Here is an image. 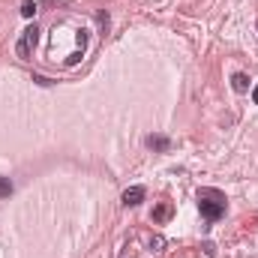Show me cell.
Listing matches in <instances>:
<instances>
[{
  "mask_svg": "<svg viewBox=\"0 0 258 258\" xmlns=\"http://www.w3.org/2000/svg\"><path fill=\"white\" fill-rule=\"evenodd\" d=\"M231 87H234V93H246V90H249V75L234 72V75H231Z\"/></svg>",
  "mask_w": 258,
  "mask_h": 258,
  "instance_id": "5",
  "label": "cell"
},
{
  "mask_svg": "<svg viewBox=\"0 0 258 258\" xmlns=\"http://www.w3.org/2000/svg\"><path fill=\"white\" fill-rule=\"evenodd\" d=\"M144 186H129L126 192L120 195V201H123V204H126V207H138V204H141V201H144Z\"/></svg>",
  "mask_w": 258,
  "mask_h": 258,
  "instance_id": "3",
  "label": "cell"
},
{
  "mask_svg": "<svg viewBox=\"0 0 258 258\" xmlns=\"http://www.w3.org/2000/svg\"><path fill=\"white\" fill-rule=\"evenodd\" d=\"M36 42H39V27H36V24H30V27L21 33V39L15 42V54H18L21 60H30V57H33Z\"/></svg>",
  "mask_w": 258,
  "mask_h": 258,
  "instance_id": "2",
  "label": "cell"
},
{
  "mask_svg": "<svg viewBox=\"0 0 258 258\" xmlns=\"http://www.w3.org/2000/svg\"><path fill=\"white\" fill-rule=\"evenodd\" d=\"M150 150H156V153H165L168 147H171V138L168 135H147V141H144Z\"/></svg>",
  "mask_w": 258,
  "mask_h": 258,
  "instance_id": "4",
  "label": "cell"
},
{
  "mask_svg": "<svg viewBox=\"0 0 258 258\" xmlns=\"http://www.w3.org/2000/svg\"><path fill=\"white\" fill-rule=\"evenodd\" d=\"M9 195H12V180L0 177V198H9Z\"/></svg>",
  "mask_w": 258,
  "mask_h": 258,
  "instance_id": "6",
  "label": "cell"
},
{
  "mask_svg": "<svg viewBox=\"0 0 258 258\" xmlns=\"http://www.w3.org/2000/svg\"><path fill=\"white\" fill-rule=\"evenodd\" d=\"M165 216H168V204H162V207L153 213V219H156V222H159V219H165Z\"/></svg>",
  "mask_w": 258,
  "mask_h": 258,
  "instance_id": "8",
  "label": "cell"
},
{
  "mask_svg": "<svg viewBox=\"0 0 258 258\" xmlns=\"http://www.w3.org/2000/svg\"><path fill=\"white\" fill-rule=\"evenodd\" d=\"M252 102L258 105V84H255V90H252Z\"/></svg>",
  "mask_w": 258,
  "mask_h": 258,
  "instance_id": "10",
  "label": "cell"
},
{
  "mask_svg": "<svg viewBox=\"0 0 258 258\" xmlns=\"http://www.w3.org/2000/svg\"><path fill=\"white\" fill-rule=\"evenodd\" d=\"M33 81H36V84H42V87H45V84H51V81H48L45 75H33Z\"/></svg>",
  "mask_w": 258,
  "mask_h": 258,
  "instance_id": "9",
  "label": "cell"
},
{
  "mask_svg": "<svg viewBox=\"0 0 258 258\" xmlns=\"http://www.w3.org/2000/svg\"><path fill=\"white\" fill-rule=\"evenodd\" d=\"M21 15H24V18H33V15H36V3H33V0L21 3Z\"/></svg>",
  "mask_w": 258,
  "mask_h": 258,
  "instance_id": "7",
  "label": "cell"
},
{
  "mask_svg": "<svg viewBox=\"0 0 258 258\" xmlns=\"http://www.w3.org/2000/svg\"><path fill=\"white\" fill-rule=\"evenodd\" d=\"M198 210H201V216H204V222H216V219H222L225 216V195L219 192V189H201L198 192Z\"/></svg>",
  "mask_w": 258,
  "mask_h": 258,
  "instance_id": "1",
  "label": "cell"
}]
</instances>
